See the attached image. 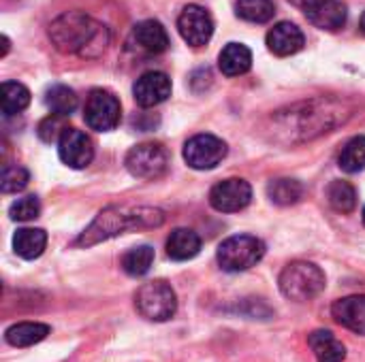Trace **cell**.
<instances>
[{"mask_svg": "<svg viewBox=\"0 0 365 362\" xmlns=\"http://www.w3.org/2000/svg\"><path fill=\"white\" fill-rule=\"evenodd\" d=\"M49 38L62 53L96 58L109 43V32L103 23L81 11H66L49 26Z\"/></svg>", "mask_w": 365, "mask_h": 362, "instance_id": "6da1fadb", "label": "cell"}, {"mask_svg": "<svg viewBox=\"0 0 365 362\" xmlns=\"http://www.w3.org/2000/svg\"><path fill=\"white\" fill-rule=\"evenodd\" d=\"M165 222V213L156 207H107L103 209L92 224L77 237V247H92L126 230L158 228Z\"/></svg>", "mask_w": 365, "mask_h": 362, "instance_id": "7a4b0ae2", "label": "cell"}, {"mask_svg": "<svg viewBox=\"0 0 365 362\" xmlns=\"http://www.w3.org/2000/svg\"><path fill=\"white\" fill-rule=\"evenodd\" d=\"M278 286L287 299L306 303L317 299L325 290V273L314 262L295 260L282 269L278 277Z\"/></svg>", "mask_w": 365, "mask_h": 362, "instance_id": "3957f363", "label": "cell"}, {"mask_svg": "<svg viewBox=\"0 0 365 362\" xmlns=\"http://www.w3.org/2000/svg\"><path fill=\"white\" fill-rule=\"evenodd\" d=\"M265 256V243L252 235H235L218 245L216 260L227 273H242L257 267Z\"/></svg>", "mask_w": 365, "mask_h": 362, "instance_id": "277c9868", "label": "cell"}, {"mask_svg": "<svg viewBox=\"0 0 365 362\" xmlns=\"http://www.w3.org/2000/svg\"><path fill=\"white\" fill-rule=\"evenodd\" d=\"M135 307L150 322H167L178 312V294L163 280L148 282L137 290Z\"/></svg>", "mask_w": 365, "mask_h": 362, "instance_id": "5b68a950", "label": "cell"}, {"mask_svg": "<svg viewBox=\"0 0 365 362\" xmlns=\"http://www.w3.org/2000/svg\"><path fill=\"white\" fill-rule=\"evenodd\" d=\"M128 173L139 179H158L169 166V154L160 143H139L124 160Z\"/></svg>", "mask_w": 365, "mask_h": 362, "instance_id": "8992f818", "label": "cell"}, {"mask_svg": "<svg viewBox=\"0 0 365 362\" xmlns=\"http://www.w3.org/2000/svg\"><path fill=\"white\" fill-rule=\"evenodd\" d=\"M120 117H122V105L111 92L107 90L90 92L86 107H83V119L92 130L109 132L120 124Z\"/></svg>", "mask_w": 365, "mask_h": 362, "instance_id": "52a82bcc", "label": "cell"}, {"mask_svg": "<svg viewBox=\"0 0 365 362\" xmlns=\"http://www.w3.org/2000/svg\"><path fill=\"white\" fill-rule=\"evenodd\" d=\"M227 156V143L214 134H197L184 145V160L190 169L210 171L216 169Z\"/></svg>", "mask_w": 365, "mask_h": 362, "instance_id": "ba28073f", "label": "cell"}, {"mask_svg": "<svg viewBox=\"0 0 365 362\" xmlns=\"http://www.w3.org/2000/svg\"><path fill=\"white\" fill-rule=\"evenodd\" d=\"M252 201V188L246 179L231 177L216 183L210 192V205L220 213H237Z\"/></svg>", "mask_w": 365, "mask_h": 362, "instance_id": "9c48e42d", "label": "cell"}, {"mask_svg": "<svg viewBox=\"0 0 365 362\" xmlns=\"http://www.w3.org/2000/svg\"><path fill=\"white\" fill-rule=\"evenodd\" d=\"M178 30L182 38L192 47H203L214 34V19L207 9L199 4H188L178 17Z\"/></svg>", "mask_w": 365, "mask_h": 362, "instance_id": "30bf717a", "label": "cell"}, {"mask_svg": "<svg viewBox=\"0 0 365 362\" xmlns=\"http://www.w3.org/2000/svg\"><path fill=\"white\" fill-rule=\"evenodd\" d=\"M133 96L135 102L143 109L158 107L171 96V79L160 70H148L135 81Z\"/></svg>", "mask_w": 365, "mask_h": 362, "instance_id": "8fae6325", "label": "cell"}, {"mask_svg": "<svg viewBox=\"0 0 365 362\" xmlns=\"http://www.w3.org/2000/svg\"><path fill=\"white\" fill-rule=\"evenodd\" d=\"M58 154L66 166L86 169L94 158V145H92V139L83 130L68 128L58 143Z\"/></svg>", "mask_w": 365, "mask_h": 362, "instance_id": "7c38bea8", "label": "cell"}, {"mask_svg": "<svg viewBox=\"0 0 365 362\" xmlns=\"http://www.w3.org/2000/svg\"><path fill=\"white\" fill-rule=\"evenodd\" d=\"M130 45H135L143 53H163L169 47V34L160 21L145 19L139 21L130 32Z\"/></svg>", "mask_w": 365, "mask_h": 362, "instance_id": "4fadbf2b", "label": "cell"}, {"mask_svg": "<svg viewBox=\"0 0 365 362\" xmlns=\"http://www.w3.org/2000/svg\"><path fill=\"white\" fill-rule=\"evenodd\" d=\"M304 45H306L304 32L291 21H280L267 32V47L274 55H280V58L293 55L302 51Z\"/></svg>", "mask_w": 365, "mask_h": 362, "instance_id": "5bb4252c", "label": "cell"}, {"mask_svg": "<svg viewBox=\"0 0 365 362\" xmlns=\"http://www.w3.org/2000/svg\"><path fill=\"white\" fill-rule=\"evenodd\" d=\"M331 316L344 329L365 335V294L340 299L331 305Z\"/></svg>", "mask_w": 365, "mask_h": 362, "instance_id": "9a60e30c", "label": "cell"}, {"mask_svg": "<svg viewBox=\"0 0 365 362\" xmlns=\"http://www.w3.org/2000/svg\"><path fill=\"white\" fill-rule=\"evenodd\" d=\"M346 6L340 0H325L321 4H317L314 9L306 11V17L312 26L321 28V30H329L336 32L346 23Z\"/></svg>", "mask_w": 365, "mask_h": 362, "instance_id": "2e32d148", "label": "cell"}, {"mask_svg": "<svg viewBox=\"0 0 365 362\" xmlns=\"http://www.w3.org/2000/svg\"><path fill=\"white\" fill-rule=\"evenodd\" d=\"M252 66V51L244 43H229L218 55V68L227 77L246 75Z\"/></svg>", "mask_w": 365, "mask_h": 362, "instance_id": "e0dca14e", "label": "cell"}, {"mask_svg": "<svg viewBox=\"0 0 365 362\" xmlns=\"http://www.w3.org/2000/svg\"><path fill=\"white\" fill-rule=\"evenodd\" d=\"M201 252V237L192 228H175L167 239V256L171 260L184 262Z\"/></svg>", "mask_w": 365, "mask_h": 362, "instance_id": "ac0fdd59", "label": "cell"}, {"mask_svg": "<svg viewBox=\"0 0 365 362\" xmlns=\"http://www.w3.org/2000/svg\"><path fill=\"white\" fill-rule=\"evenodd\" d=\"M308 344L319 362H344L346 348L331 331H314L308 337Z\"/></svg>", "mask_w": 365, "mask_h": 362, "instance_id": "d6986e66", "label": "cell"}, {"mask_svg": "<svg viewBox=\"0 0 365 362\" xmlns=\"http://www.w3.org/2000/svg\"><path fill=\"white\" fill-rule=\"evenodd\" d=\"M47 247V233L41 228H19L13 235V250L24 260L38 258Z\"/></svg>", "mask_w": 365, "mask_h": 362, "instance_id": "ffe728a7", "label": "cell"}, {"mask_svg": "<svg viewBox=\"0 0 365 362\" xmlns=\"http://www.w3.org/2000/svg\"><path fill=\"white\" fill-rule=\"evenodd\" d=\"M49 335V326L43 322H17L6 329L4 339L13 348H30L34 344H41Z\"/></svg>", "mask_w": 365, "mask_h": 362, "instance_id": "44dd1931", "label": "cell"}, {"mask_svg": "<svg viewBox=\"0 0 365 362\" xmlns=\"http://www.w3.org/2000/svg\"><path fill=\"white\" fill-rule=\"evenodd\" d=\"M267 196L272 198V203L282 205V207L295 205V203H299L302 196H304V186H302V181H297V179L280 177V179L269 181V186H267Z\"/></svg>", "mask_w": 365, "mask_h": 362, "instance_id": "7402d4cb", "label": "cell"}, {"mask_svg": "<svg viewBox=\"0 0 365 362\" xmlns=\"http://www.w3.org/2000/svg\"><path fill=\"white\" fill-rule=\"evenodd\" d=\"M30 105V90L17 81H4L2 94H0V107L4 115L21 113Z\"/></svg>", "mask_w": 365, "mask_h": 362, "instance_id": "603a6c76", "label": "cell"}, {"mask_svg": "<svg viewBox=\"0 0 365 362\" xmlns=\"http://www.w3.org/2000/svg\"><path fill=\"white\" fill-rule=\"evenodd\" d=\"M235 13L244 21L267 23L276 13V4H274V0H237L235 2Z\"/></svg>", "mask_w": 365, "mask_h": 362, "instance_id": "cb8c5ba5", "label": "cell"}, {"mask_svg": "<svg viewBox=\"0 0 365 362\" xmlns=\"http://www.w3.org/2000/svg\"><path fill=\"white\" fill-rule=\"evenodd\" d=\"M45 105L49 107L51 113H58V115H71L77 105H79V98L75 94V90L66 87V85H51L47 92H45Z\"/></svg>", "mask_w": 365, "mask_h": 362, "instance_id": "d4e9b609", "label": "cell"}, {"mask_svg": "<svg viewBox=\"0 0 365 362\" xmlns=\"http://www.w3.org/2000/svg\"><path fill=\"white\" fill-rule=\"evenodd\" d=\"M154 262V250L150 245H139L122 256V269L130 277H143Z\"/></svg>", "mask_w": 365, "mask_h": 362, "instance_id": "484cf974", "label": "cell"}, {"mask_svg": "<svg viewBox=\"0 0 365 362\" xmlns=\"http://www.w3.org/2000/svg\"><path fill=\"white\" fill-rule=\"evenodd\" d=\"M327 201L329 205L340 211V213H351L355 207H357V192L353 188V183L349 181H342V179H336L329 183L327 188Z\"/></svg>", "mask_w": 365, "mask_h": 362, "instance_id": "4316f807", "label": "cell"}, {"mask_svg": "<svg viewBox=\"0 0 365 362\" xmlns=\"http://www.w3.org/2000/svg\"><path fill=\"white\" fill-rule=\"evenodd\" d=\"M340 169L346 173H359L365 169V137L351 139L340 154Z\"/></svg>", "mask_w": 365, "mask_h": 362, "instance_id": "83f0119b", "label": "cell"}, {"mask_svg": "<svg viewBox=\"0 0 365 362\" xmlns=\"http://www.w3.org/2000/svg\"><path fill=\"white\" fill-rule=\"evenodd\" d=\"M68 119L66 115H58V113H49L41 124H38V137L43 143H60V139L64 137V132L68 130Z\"/></svg>", "mask_w": 365, "mask_h": 362, "instance_id": "f1b7e54d", "label": "cell"}, {"mask_svg": "<svg viewBox=\"0 0 365 362\" xmlns=\"http://www.w3.org/2000/svg\"><path fill=\"white\" fill-rule=\"evenodd\" d=\"M30 181V175L24 166L19 164H11V166H4L2 171V181H0V190L4 194H11V192H19L28 186Z\"/></svg>", "mask_w": 365, "mask_h": 362, "instance_id": "f546056e", "label": "cell"}, {"mask_svg": "<svg viewBox=\"0 0 365 362\" xmlns=\"http://www.w3.org/2000/svg\"><path fill=\"white\" fill-rule=\"evenodd\" d=\"M41 213V203L36 196H24L17 198L11 207H9V215L15 222H30L34 218H38Z\"/></svg>", "mask_w": 365, "mask_h": 362, "instance_id": "4dcf8cb0", "label": "cell"}, {"mask_svg": "<svg viewBox=\"0 0 365 362\" xmlns=\"http://www.w3.org/2000/svg\"><path fill=\"white\" fill-rule=\"evenodd\" d=\"M293 6H297V9H302V11H310V9H314L317 4H321V2H325V0H289Z\"/></svg>", "mask_w": 365, "mask_h": 362, "instance_id": "1f68e13d", "label": "cell"}, {"mask_svg": "<svg viewBox=\"0 0 365 362\" xmlns=\"http://www.w3.org/2000/svg\"><path fill=\"white\" fill-rule=\"evenodd\" d=\"M0 41H2V51H0V55L4 58V55H6V51H9V38L2 34V36H0Z\"/></svg>", "mask_w": 365, "mask_h": 362, "instance_id": "d6a6232c", "label": "cell"}, {"mask_svg": "<svg viewBox=\"0 0 365 362\" xmlns=\"http://www.w3.org/2000/svg\"><path fill=\"white\" fill-rule=\"evenodd\" d=\"M359 28H361V32H364V34H365V13H364V15H361V23H359Z\"/></svg>", "mask_w": 365, "mask_h": 362, "instance_id": "836d02e7", "label": "cell"}, {"mask_svg": "<svg viewBox=\"0 0 365 362\" xmlns=\"http://www.w3.org/2000/svg\"><path fill=\"white\" fill-rule=\"evenodd\" d=\"M361 218H364V226H365V209H364V215H361Z\"/></svg>", "mask_w": 365, "mask_h": 362, "instance_id": "e575fe53", "label": "cell"}]
</instances>
